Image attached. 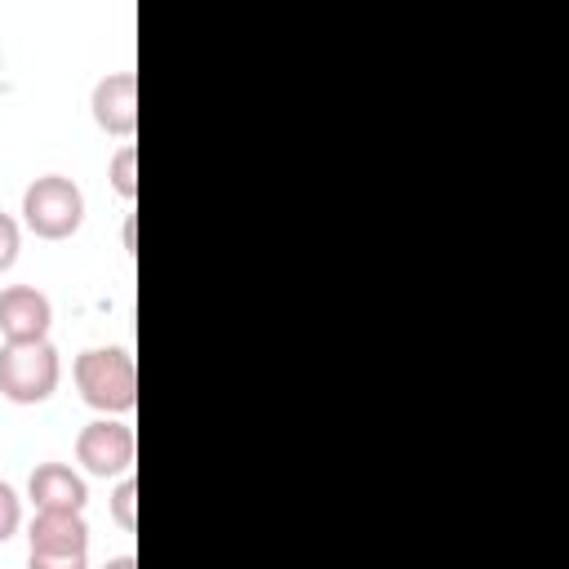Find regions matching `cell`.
<instances>
[{
    "mask_svg": "<svg viewBox=\"0 0 569 569\" xmlns=\"http://www.w3.org/2000/svg\"><path fill=\"white\" fill-rule=\"evenodd\" d=\"M76 387L89 409L120 418L138 405V365L124 347H89L76 356Z\"/></svg>",
    "mask_w": 569,
    "mask_h": 569,
    "instance_id": "cell-1",
    "label": "cell"
},
{
    "mask_svg": "<svg viewBox=\"0 0 569 569\" xmlns=\"http://www.w3.org/2000/svg\"><path fill=\"white\" fill-rule=\"evenodd\" d=\"M62 382L58 347L44 342H0V396L13 405H44Z\"/></svg>",
    "mask_w": 569,
    "mask_h": 569,
    "instance_id": "cell-2",
    "label": "cell"
},
{
    "mask_svg": "<svg viewBox=\"0 0 569 569\" xmlns=\"http://www.w3.org/2000/svg\"><path fill=\"white\" fill-rule=\"evenodd\" d=\"M22 222L40 240H71L84 222V191L62 173L36 178L22 191Z\"/></svg>",
    "mask_w": 569,
    "mask_h": 569,
    "instance_id": "cell-3",
    "label": "cell"
},
{
    "mask_svg": "<svg viewBox=\"0 0 569 569\" xmlns=\"http://www.w3.org/2000/svg\"><path fill=\"white\" fill-rule=\"evenodd\" d=\"M133 453H138V440H133V427L120 422V418H93L80 436H76V462L89 471V476H129L133 471Z\"/></svg>",
    "mask_w": 569,
    "mask_h": 569,
    "instance_id": "cell-4",
    "label": "cell"
},
{
    "mask_svg": "<svg viewBox=\"0 0 569 569\" xmlns=\"http://www.w3.org/2000/svg\"><path fill=\"white\" fill-rule=\"evenodd\" d=\"M53 325V302L36 284H9L0 289V342H44Z\"/></svg>",
    "mask_w": 569,
    "mask_h": 569,
    "instance_id": "cell-5",
    "label": "cell"
},
{
    "mask_svg": "<svg viewBox=\"0 0 569 569\" xmlns=\"http://www.w3.org/2000/svg\"><path fill=\"white\" fill-rule=\"evenodd\" d=\"M89 111H93V124L111 138H133L138 129V76L133 71H111L93 84V98H89Z\"/></svg>",
    "mask_w": 569,
    "mask_h": 569,
    "instance_id": "cell-6",
    "label": "cell"
},
{
    "mask_svg": "<svg viewBox=\"0 0 569 569\" xmlns=\"http://www.w3.org/2000/svg\"><path fill=\"white\" fill-rule=\"evenodd\" d=\"M31 556H84L89 551V525L84 511H36L27 529Z\"/></svg>",
    "mask_w": 569,
    "mask_h": 569,
    "instance_id": "cell-7",
    "label": "cell"
},
{
    "mask_svg": "<svg viewBox=\"0 0 569 569\" xmlns=\"http://www.w3.org/2000/svg\"><path fill=\"white\" fill-rule=\"evenodd\" d=\"M27 498L36 502V511H84L89 485L67 462H40L27 480Z\"/></svg>",
    "mask_w": 569,
    "mask_h": 569,
    "instance_id": "cell-8",
    "label": "cell"
},
{
    "mask_svg": "<svg viewBox=\"0 0 569 569\" xmlns=\"http://www.w3.org/2000/svg\"><path fill=\"white\" fill-rule=\"evenodd\" d=\"M107 182H111V191H116L120 200H138V147H133V142H124V147L111 156Z\"/></svg>",
    "mask_w": 569,
    "mask_h": 569,
    "instance_id": "cell-9",
    "label": "cell"
},
{
    "mask_svg": "<svg viewBox=\"0 0 569 569\" xmlns=\"http://www.w3.org/2000/svg\"><path fill=\"white\" fill-rule=\"evenodd\" d=\"M111 516H116L120 529H129V533L138 529V480H133V471L120 476V485L111 493Z\"/></svg>",
    "mask_w": 569,
    "mask_h": 569,
    "instance_id": "cell-10",
    "label": "cell"
},
{
    "mask_svg": "<svg viewBox=\"0 0 569 569\" xmlns=\"http://www.w3.org/2000/svg\"><path fill=\"white\" fill-rule=\"evenodd\" d=\"M18 525H22V498L13 493V485H9V480H0V542H4V538H13V533H18Z\"/></svg>",
    "mask_w": 569,
    "mask_h": 569,
    "instance_id": "cell-11",
    "label": "cell"
},
{
    "mask_svg": "<svg viewBox=\"0 0 569 569\" xmlns=\"http://www.w3.org/2000/svg\"><path fill=\"white\" fill-rule=\"evenodd\" d=\"M18 249H22V227L9 213H0V276L18 262Z\"/></svg>",
    "mask_w": 569,
    "mask_h": 569,
    "instance_id": "cell-12",
    "label": "cell"
},
{
    "mask_svg": "<svg viewBox=\"0 0 569 569\" xmlns=\"http://www.w3.org/2000/svg\"><path fill=\"white\" fill-rule=\"evenodd\" d=\"M27 569H89L84 556H31L27 551Z\"/></svg>",
    "mask_w": 569,
    "mask_h": 569,
    "instance_id": "cell-13",
    "label": "cell"
},
{
    "mask_svg": "<svg viewBox=\"0 0 569 569\" xmlns=\"http://www.w3.org/2000/svg\"><path fill=\"white\" fill-rule=\"evenodd\" d=\"M102 569H138V560H133V556H116V560H107Z\"/></svg>",
    "mask_w": 569,
    "mask_h": 569,
    "instance_id": "cell-14",
    "label": "cell"
},
{
    "mask_svg": "<svg viewBox=\"0 0 569 569\" xmlns=\"http://www.w3.org/2000/svg\"><path fill=\"white\" fill-rule=\"evenodd\" d=\"M0 67H4V53H0Z\"/></svg>",
    "mask_w": 569,
    "mask_h": 569,
    "instance_id": "cell-15",
    "label": "cell"
}]
</instances>
